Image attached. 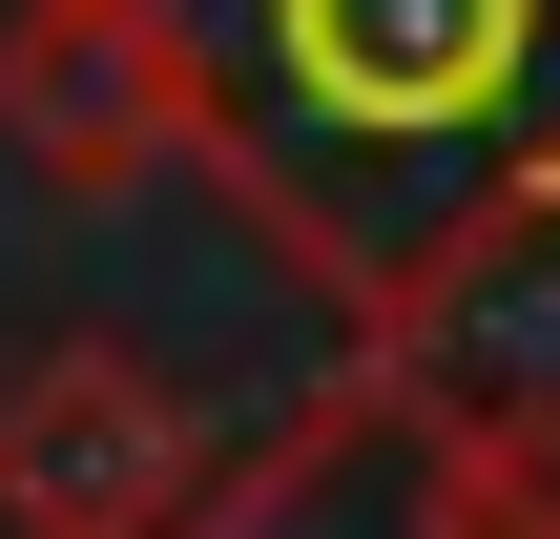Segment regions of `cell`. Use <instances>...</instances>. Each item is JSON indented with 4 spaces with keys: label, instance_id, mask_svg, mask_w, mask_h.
<instances>
[{
    "label": "cell",
    "instance_id": "6da1fadb",
    "mask_svg": "<svg viewBox=\"0 0 560 539\" xmlns=\"http://www.w3.org/2000/svg\"><path fill=\"white\" fill-rule=\"evenodd\" d=\"M208 21V187L416 353L560 208V0H187Z\"/></svg>",
    "mask_w": 560,
    "mask_h": 539
},
{
    "label": "cell",
    "instance_id": "277c9868",
    "mask_svg": "<svg viewBox=\"0 0 560 539\" xmlns=\"http://www.w3.org/2000/svg\"><path fill=\"white\" fill-rule=\"evenodd\" d=\"M208 415L145 374V353H104V332H62L21 395H0V539H187L208 519Z\"/></svg>",
    "mask_w": 560,
    "mask_h": 539
},
{
    "label": "cell",
    "instance_id": "3957f363",
    "mask_svg": "<svg viewBox=\"0 0 560 539\" xmlns=\"http://www.w3.org/2000/svg\"><path fill=\"white\" fill-rule=\"evenodd\" d=\"M0 145L62 208L208 166V21L187 0H0Z\"/></svg>",
    "mask_w": 560,
    "mask_h": 539
},
{
    "label": "cell",
    "instance_id": "7a4b0ae2",
    "mask_svg": "<svg viewBox=\"0 0 560 539\" xmlns=\"http://www.w3.org/2000/svg\"><path fill=\"white\" fill-rule=\"evenodd\" d=\"M187 539H560V415L436 395L416 353H353L291 436H249Z\"/></svg>",
    "mask_w": 560,
    "mask_h": 539
}]
</instances>
